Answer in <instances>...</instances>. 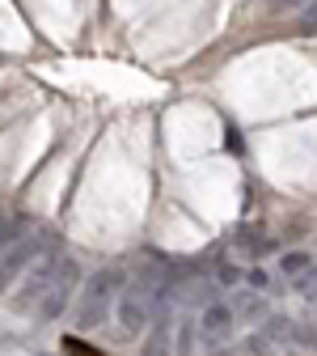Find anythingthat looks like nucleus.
Here are the masks:
<instances>
[{
    "label": "nucleus",
    "instance_id": "nucleus-8",
    "mask_svg": "<svg viewBox=\"0 0 317 356\" xmlns=\"http://www.w3.org/2000/svg\"><path fill=\"white\" fill-rule=\"evenodd\" d=\"M296 289H300L305 297H317V272H309V267H305V272L296 276Z\"/></svg>",
    "mask_w": 317,
    "mask_h": 356
},
{
    "label": "nucleus",
    "instance_id": "nucleus-11",
    "mask_svg": "<svg viewBox=\"0 0 317 356\" xmlns=\"http://www.w3.org/2000/svg\"><path fill=\"white\" fill-rule=\"evenodd\" d=\"M300 5H309V0H275V9H300Z\"/></svg>",
    "mask_w": 317,
    "mask_h": 356
},
{
    "label": "nucleus",
    "instance_id": "nucleus-9",
    "mask_svg": "<svg viewBox=\"0 0 317 356\" xmlns=\"http://www.w3.org/2000/svg\"><path fill=\"white\" fill-rule=\"evenodd\" d=\"M246 284H250V289H258V293H262V289H266V284H271V276H266V272H262V267H254V272H246Z\"/></svg>",
    "mask_w": 317,
    "mask_h": 356
},
{
    "label": "nucleus",
    "instance_id": "nucleus-7",
    "mask_svg": "<svg viewBox=\"0 0 317 356\" xmlns=\"http://www.w3.org/2000/svg\"><path fill=\"white\" fill-rule=\"evenodd\" d=\"M305 267H309V254H300V250H296V254H284V272H288L292 280L305 272Z\"/></svg>",
    "mask_w": 317,
    "mask_h": 356
},
{
    "label": "nucleus",
    "instance_id": "nucleus-6",
    "mask_svg": "<svg viewBox=\"0 0 317 356\" xmlns=\"http://www.w3.org/2000/svg\"><path fill=\"white\" fill-rule=\"evenodd\" d=\"M224 149H229L233 157H241V153H246V145H241V131H237L233 123H224Z\"/></svg>",
    "mask_w": 317,
    "mask_h": 356
},
{
    "label": "nucleus",
    "instance_id": "nucleus-2",
    "mask_svg": "<svg viewBox=\"0 0 317 356\" xmlns=\"http://www.w3.org/2000/svg\"><path fill=\"white\" fill-rule=\"evenodd\" d=\"M76 280H80V267H76V259H60V263H55V276H51V284H47V293L38 297V318H42V323L60 318L64 309H68Z\"/></svg>",
    "mask_w": 317,
    "mask_h": 356
},
{
    "label": "nucleus",
    "instance_id": "nucleus-1",
    "mask_svg": "<svg viewBox=\"0 0 317 356\" xmlns=\"http://www.w3.org/2000/svg\"><path fill=\"white\" fill-rule=\"evenodd\" d=\"M119 289H123V272L102 267V272L85 284V297H80V305H76V327H80V331L102 327L106 314H110V305H114V297H119Z\"/></svg>",
    "mask_w": 317,
    "mask_h": 356
},
{
    "label": "nucleus",
    "instance_id": "nucleus-5",
    "mask_svg": "<svg viewBox=\"0 0 317 356\" xmlns=\"http://www.w3.org/2000/svg\"><path fill=\"white\" fill-rule=\"evenodd\" d=\"M216 280H220V284H241L246 272H241V267H233V263H220V267H216Z\"/></svg>",
    "mask_w": 317,
    "mask_h": 356
},
{
    "label": "nucleus",
    "instance_id": "nucleus-10",
    "mask_svg": "<svg viewBox=\"0 0 317 356\" xmlns=\"http://www.w3.org/2000/svg\"><path fill=\"white\" fill-rule=\"evenodd\" d=\"M305 26L317 30V0H309V5H305Z\"/></svg>",
    "mask_w": 317,
    "mask_h": 356
},
{
    "label": "nucleus",
    "instance_id": "nucleus-3",
    "mask_svg": "<svg viewBox=\"0 0 317 356\" xmlns=\"http://www.w3.org/2000/svg\"><path fill=\"white\" fill-rule=\"evenodd\" d=\"M233 323H237L233 301H207L199 309V335H203V343H224V339L233 335Z\"/></svg>",
    "mask_w": 317,
    "mask_h": 356
},
{
    "label": "nucleus",
    "instance_id": "nucleus-4",
    "mask_svg": "<svg viewBox=\"0 0 317 356\" xmlns=\"http://www.w3.org/2000/svg\"><path fill=\"white\" fill-rule=\"evenodd\" d=\"M258 289H250V293H237L233 297V309H241V314H258V309H262V301L254 297Z\"/></svg>",
    "mask_w": 317,
    "mask_h": 356
}]
</instances>
